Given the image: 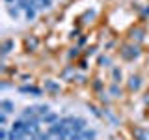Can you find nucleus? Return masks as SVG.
I'll use <instances>...</instances> for the list:
<instances>
[{"instance_id":"obj_21","label":"nucleus","mask_w":149,"mask_h":140,"mask_svg":"<svg viewBox=\"0 0 149 140\" xmlns=\"http://www.w3.org/2000/svg\"><path fill=\"white\" fill-rule=\"evenodd\" d=\"M97 62H99L101 67H110V65H112V60L108 58V56H99V58H97Z\"/></svg>"},{"instance_id":"obj_19","label":"nucleus","mask_w":149,"mask_h":140,"mask_svg":"<svg viewBox=\"0 0 149 140\" xmlns=\"http://www.w3.org/2000/svg\"><path fill=\"white\" fill-rule=\"evenodd\" d=\"M112 78H114L116 84H119V80L123 78V71L119 67H112Z\"/></svg>"},{"instance_id":"obj_36","label":"nucleus","mask_w":149,"mask_h":140,"mask_svg":"<svg viewBox=\"0 0 149 140\" xmlns=\"http://www.w3.org/2000/svg\"><path fill=\"white\" fill-rule=\"evenodd\" d=\"M71 73H73V69H65V71H63V77H69Z\"/></svg>"},{"instance_id":"obj_11","label":"nucleus","mask_w":149,"mask_h":140,"mask_svg":"<svg viewBox=\"0 0 149 140\" xmlns=\"http://www.w3.org/2000/svg\"><path fill=\"white\" fill-rule=\"evenodd\" d=\"M13 49H15V41H13V39H4L2 49H0V50H2V60L6 58V56H8L9 52H11Z\"/></svg>"},{"instance_id":"obj_25","label":"nucleus","mask_w":149,"mask_h":140,"mask_svg":"<svg viewBox=\"0 0 149 140\" xmlns=\"http://www.w3.org/2000/svg\"><path fill=\"white\" fill-rule=\"evenodd\" d=\"M90 110H91V114L93 116H97V118H102V112L97 108V106H93V105H90Z\"/></svg>"},{"instance_id":"obj_18","label":"nucleus","mask_w":149,"mask_h":140,"mask_svg":"<svg viewBox=\"0 0 149 140\" xmlns=\"http://www.w3.org/2000/svg\"><path fill=\"white\" fill-rule=\"evenodd\" d=\"M36 110H37V116H39V118H43L45 114H49V112H50V106L45 103V105H37Z\"/></svg>"},{"instance_id":"obj_5","label":"nucleus","mask_w":149,"mask_h":140,"mask_svg":"<svg viewBox=\"0 0 149 140\" xmlns=\"http://www.w3.org/2000/svg\"><path fill=\"white\" fill-rule=\"evenodd\" d=\"M69 129H71V133H74V134H80L84 129H88V121L84 120V118L74 116L73 121H71V125H69Z\"/></svg>"},{"instance_id":"obj_1","label":"nucleus","mask_w":149,"mask_h":140,"mask_svg":"<svg viewBox=\"0 0 149 140\" xmlns=\"http://www.w3.org/2000/svg\"><path fill=\"white\" fill-rule=\"evenodd\" d=\"M49 133L56 138H69L71 129H69V125H65L63 121L60 120V121H56L54 125H49Z\"/></svg>"},{"instance_id":"obj_24","label":"nucleus","mask_w":149,"mask_h":140,"mask_svg":"<svg viewBox=\"0 0 149 140\" xmlns=\"http://www.w3.org/2000/svg\"><path fill=\"white\" fill-rule=\"evenodd\" d=\"M50 136H52V134H50L49 131H47V133H43V131H41V133L37 134V140H50Z\"/></svg>"},{"instance_id":"obj_10","label":"nucleus","mask_w":149,"mask_h":140,"mask_svg":"<svg viewBox=\"0 0 149 140\" xmlns=\"http://www.w3.org/2000/svg\"><path fill=\"white\" fill-rule=\"evenodd\" d=\"M132 136L134 140H149V131L142 127H134L132 129Z\"/></svg>"},{"instance_id":"obj_27","label":"nucleus","mask_w":149,"mask_h":140,"mask_svg":"<svg viewBox=\"0 0 149 140\" xmlns=\"http://www.w3.org/2000/svg\"><path fill=\"white\" fill-rule=\"evenodd\" d=\"M78 52H80V49H78V47H73V49L71 50H69V58H77V56H78Z\"/></svg>"},{"instance_id":"obj_2","label":"nucleus","mask_w":149,"mask_h":140,"mask_svg":"<svg viewBox=\"0 0 149 140\" xmlns=\"http://www.w3.org/2000/svg\"><path fill=\"white\" fill-rule=\"evenodd\" d=\"M140 54H142V50H140L138 43H129V45L123 47V50H121V56H123L125 60H129V62L140 58Z\"/></svg>"},{"instance_id":"obj_29","label":"nucleus","mask_w":149,"mask_h":140,"mask_svg":"<svg viewBox=\"0 0 149 140\" xmlns=\"http://www.w3.org/2000/svg\"><path fill=\"white\" fill-rule=\"evenodd\" d=\"M8 134H9V131H8L6 127L0 129V140H8Z\"/></svg>"},{"instance_id":"obj_8","label":"nucleus","mask_w":149,"mask_h":140,"mask_svg":"<svg viewBox=\"0 0 149 140\" xmlns=\"http://www.w3.org/2000/svg\"><path fill=\"white\" fill-rule=\"evenodd\" d=\"M43 90L45 92H50V93H58L60 92V84L56 82V80H52V78H47L45 84H43Z\"/></svg>"},{"instance_id":"obj_20","label":"nucleus","mask_w":149,"mask_h":140,"mask_svg":"<svg viewBox=\"0 0 149 140\" xmlns=\"http://www.w3.org/2000/svg\"><path fill=\"white\" fill-rule=\"evenodd\" d=\"M108 93H110L112 97H121V88H119V84L114 82V84L108 88Z\"/></svg>"},{"instance_id":"obj_7","label":"nucleus","mask_w":149,"mask_h":140,"mask_svg":"<svg viewBox=\"0 0 149 140\" xmlns=\"http://www.w3.org/2000/svg\"><path fill=\"white\" fill-rule=\"evenodd\" d=\"M130 39H132V43L136 41V43H142L143 39H146V30L143 28H134V30H130Z\"/></svg>"},{"instance_id":"obj_22","label":"nucleus","mask_w":149,"mask_h":140,"mask_svg":"<svg viewBox=\"0 0 149 140\" xmlns=\"http://www.w3.org/2000/svg\"><path fill=\"white\" fill-rule=\"evenodd\" d=\"M102 116H106V118H108V120H110V123H112V125H119V120H118V118H116V116H114V114H112V112H110V110H102Z\"/></svg>"},{"instance_id":"obj_4","label":"nucleus","mask_w":149,"mask_h":140,"mask_svg":"<svg viewBox=\"0 0 149 140\" xmlns=\"http://www.w3.org/2000/svg\"><path fill=\"white\" fill-rule=\"evenodd\" d=\"M17 92H19V93H22V95H32V97H41V95H43V88L32 86V84L19 86V88H17Z\"/></svg>"},{"instance_id":"obj_35","label":"nucleus","mask_w":149,"mask_h":140,"mask_svg":"<svg viewBox=\"0 0 149 140\" xmlns=\"http://www.w3.org/2000/svg\"><path fill=\"white\" fill-rule=\"evenodd\" d=\"M69 37H78V30H73L71 34H69Z\"/></svg>"},{"instance_id":"obj_32","label":"nucleus","mask_w":149,"mask_h":140,"mask_svg":"<svg viewBox=\"0 0 149 140\" xmlns=\"http://www.w3.org/2000/svg\"><path fill=\"white\" fill-rule=\"evenodd\" d=\"M0 90H2V92L9 90V82H2V84H0Z\"/></svg>"},{"instance_id":"obj_40","label":"nucleus","mask_w":149,"mask_h":140,"mask_svg":"<svg viewBox=\"0 0 149 140\" xmlns=\"http://www.w3.org/2000/svg\"><path fill=\"white\" fill-rule=\"evenodd\" d=\"M56 140H67V138H56Z\"/></svg>"},{"instance_id":"obj_39","label":"nucleus","mask_w":149,"mask_h":140,"mask_svg":"<svg viewBox=\"0 0 149 140\" xmlns=\"http://www.w3.org/2000/svg\"><path fill=\"white\" fill-rule=\"evenodd\" d=\"M8 4H17V0H6Z\"/></svg>"},{"instance_id":"obj_13","label":"nucleus","mask_w":149,"mask_h":140,"mask_svg":"<svg viewBox=\"0 0 149 140\" xmlns=\"http://www.w3.org/2000/svg\"><path fill=\"white\" fill-rule=\"evenodd\" d=\"M0 110L6 112V114H11V112H15V103L9 99H2L0 101Z\"/></svg>"},{"instance_id":"obj_34","label":"nucleus","mask_w":149,"mask_h":140,"mask_svg":"<svg viewBox=\"0 0 149 140\" xmlns=\"http://www.w3.org/2000/svg\"><path fill=\"white\" fill-rule=\"evenodd\" d=\"M84 43H86V36H80V37H78V47L84 45Z\"/></svg>"},{"instance_id":"obj_16","label":"nucleus","mask_w":149,"mask_h":140,"mask_svg":"<svg viewBox=\"0 0 149 140\" xmlns=\"http://www.w3.org/2000/svg\"><path fill=\"white\" fill-rule=\"evenodd\" d=\"M80 134H82L84 140H95V138H97V131H95V129H90V127L84 129Z\"/></svg>"},{"instance_id":"obj_26","label":"nucleus","mask_w":149,"mask_h":140,"mask_svg":"<svg viewBox=\"0 0 149 140\" xmlns=\"http://www.w3.org/2000/svg\"><path fill=\"white\" fill-rule=\"evenodd\" d=\"M0 125H2V127L8 125V114L6 112H0Z\"/></svg>"},{"instance_id":"obj_12","label":"nucleus","mask_w":149,"mask_h":140,"mask_svg":"<svg viewBox=\"0 0 149 140\" xmlns=\"http://www.w3.org/2000/svg\"><path fill=\"white\" fill-rule=\"evenodd\" d=\"M62 118H60V114H56V112H49V114H45L43 118H41V121H43L45 125H54L56 121H60Z\"/></svg>"},{"instance_id":"obj_3","label":"nucleus","mask_w":149,"mask_h":140,"mask_svg":"<svg viewBox=\"0 0 149 140\" xmlns=\"http://www.w3.org/2000/svg\"><path fill=\"white\" fill-rule=\"evenodd\" d=\"M26 121V136H37L41 133V118H32V120H24Z\"/></svg>"},{"instance_id":"obj_38","label":"nucleus","mask_w":149,"mask_h":140,"mask_svg":"<svg viewBox=\"0 0 149 140\" xmlns=\"http://www.w3.org/2000/svg\"><path fill=\"white\" fill-rule=\"evenodd\" d=\"M22 140H37V136H26V138H22Z\"/></svg>"},{"instance_id":"obj_9","label":"nucleus","mask_w":149,"mask_h":140,"mask_svg":"<svg viewBox=\"0 0 149 140\" xmlns=\"http://www.w3.org/2000/svg\"><path fill=\"white\" fill-rule=\"evenodd\" d=\"M95 17H97V11H95V9H86V11L82 13L80 21H82V24H90V22L95 21Z\"/></svg>"},{"instance_id":"obj_23","label":"nucleus","mask_w":149,"mask_h":140,"mask_svg":"<svg viewBox=\"0 0 149 140\" xmlns=\"http://www.w3.org/2000/svg\"><path fill=\"white\" fill-rule=\"evenodd\" d=\"M37 15V9L36 8H32V9H28V11H24V17H26V21H34Z\"/></svg>"},{"instance_id":"obj_31","label":"nucleus","mask_w":149,"mask_h":140,"mask_svg":"<svg viewBox=\"0 0 149 140\" xmlns=\"http://www.w3.org/2000/svg\"><path fill=\"white\" fill-rule=\"evenodd\" d=\"M95 47H88V49L86 50H84V54H86V56H93V54H95Z\"/></svg>"},{"instance_id":"obj_6","label":"nucleus","mask_w":149,"mask_h":140,"mask_svg":"<svg viewBox=\"0 0 149 140\" xmlns=\"http://www.w3.org/2000/svg\"><path fill=\"white\" fill-rule=\"evenodd\" d=\"M127 86H129V90L138 92L140 88H142V77H138V75H130L129 80H127Z\"/></svg>"},{"instance_id":"obj_15","label":"nucleus","mask_w":149,"mask_h":140,"mask_svg":"<svg viewBox=\"0 0 149 140\" xmlns=\"http://www.w3.org/2000/svg\"><path fill=\"white\" fill-rule=\"evenodd\" d=\"M32 118H37V110L36 106H26L21 114V120H32Z\"/></svg>"},{"instance_id":"obj_28","label":"nucleus","mask_w":149,"mask_h":140,"mask_svg":"<svg viewBox=\"0 0 149 140\" xmlns=\"http://www.w3.org/2000/svg\"><path fill=\"white\" fill-rule=\"evenodd\" d=\"M93 90H95V92H101L102 90V82L99 80V78H97V80H93Z\"/></svg>"},{"instance_id":"obj_17","label":"nucleus","mask_w":149,"mask_h":140,"mask_svg":"<svg viewBox=\"0 0 149 140\" xmlns=\"http://www.w3.org/2000/svg\"><path fill=\"white\" fill-rule=\"evenodd\" d=\"M26 49L28 50H36L37 47H39V39H37V37H26Z\"/></svg>"},{"instance_id":"obj_37","label":"nucleus","mask_w":149,"mask_h":140,"mask_svg":"<svg viewBox=\"0 0 149 140\" xmlns=\"http://www.w3.org/2000/svg\"><path fill=\"white\" fill-rule=\"evenodd\" d=\"M143 103H146V105H149V93H146V97H143Z\"/></svg>"},{"instance_id":"obj_33","label":"nucleus","mask_w":149,"mask_h":140,"mask_svg":"<svg viewBox=\"0 0 149 140\" xmlns=\"http://www.w3.org/2000/svg\"><path fill=\"white\" fill-rule=\"evenodd\" d=\"M142 17H149V6H146L142 9Z\"/></svg>"},{"instance_id":"obj_14","label":"nucleus","mask_w":149,"mask_h":140,"mask_svg":"<svg viewBox=\"0 0 149 140\" xmlns=\"http://www.w3.org/2000/svg\"><path fill=\"white\" fill-rule=\"evenodd\" d=\"M8 15L9 17H11V19H15V21H17V19L19 17H21V8H19L17 6V4H8Z\"/></svg>"},{"instance_id":"obj_30","label":"nucleus","mask_w":149,"mask_h":140,"mask_svg":"<svg viewBox=\"0 0 149 140\" xmlns=\"http://www.w3.org/2000/svg\"><path fill=\"white\" fill-rule=\"evenodd\" d=\"M99 99H101V103H104V105H108V101H110V97H108V95H106V93H104V92H102V93H101V95H99Z\"/></svg>"}]
</instances>
